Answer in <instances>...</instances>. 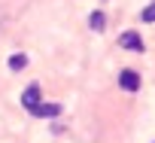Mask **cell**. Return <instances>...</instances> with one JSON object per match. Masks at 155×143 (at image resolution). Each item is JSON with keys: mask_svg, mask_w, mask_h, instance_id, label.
<instances>
[{"mask_svg": "<svg viewBox=\"0 0 155 143\" xmlns=\"http://www.w3.org/2000/svg\"><path fill=\"white\" fill-rule=\"evenodd\" d=\"M28 67V55H12L9 58V70H25Z\"/></svg>", "mask_w": 155, "mask_h": 143, "instance_id": "cell-6", "label": "cell"}, {"mask_svg": "<svg viewBox=\"0 0 155 143\" xmlns=\"http://www.w3.org/2000/svg\"><path fill=\"white\" fill-rule=\"evenodd\" d=\"M119 85L125 91H137L140 88V73H137V70H122V73H119Z\"/></svg>", "mask_w": 155, "mask_h": 143, "instance_id": "cell-3", "label": "cell"}, {"mask_svg": "<svg viewBox=\"0 0 155 143\" xmlns=\"http://www.w3.org/2000/svg\"><path fill=\"white\" fill-rule=\"evenodd\" d=\"M119 46H122V49H131V52H143V49H146L137 31H125V34L119 37Z\"/></svg>", "mask_w": 155, "mask_h": 143, "instance_id": "cell-1", "label": "cell"}, {"mask_svg": "<svg viewBox=\"0 0 155 143\" xmlns=\"http://www.w3.org/2000/svg\"><path fill=\"white\" fill-rule=\"evenodd\" d=\"M143 22H155V0H152V3L143 9Z\"/></svg>", "mask_w": 155, "mask_h": 143, "instance_id": "cell-7", "label": "cell"}, {"mask_svg": "<svg viewBox=\"0 0 155 143\" xmlns=\"http://www.w3.org/2000/svg\"><path fill=\"white\" fill-rule=\"evenodd\" d=\"M104 25H107L104 12H91V15H88V28H91V31H104Z\"/></svg>", "mask_w": 155, "mask_h": 143, "instance_id": "cell-5", "label": "cell"}, {"mask_svg": "<svg viewBox=\"0 0 155 143\" xmlns=\"http://www.w3.org/2000/svg\"><path fill=\"white\" fill-rule=\"evenodd\" d=\"M37 119H52V116H61V104H40L31 110Z\"/></svg>", "mask_w": 155, "mask_h": 143, "instance_id": "cell-4", "label": "cell"}, {"mask_svg": "<svg viewBox=\"0 0 155 143\" xmlns=\"http://www.w3.org/2000/svg\"><path fill=\"white\" fill-rule=\"evenodd\" d=\"M40 101H43V98H40V85H37V82H34V85H28V88L21 91V107H25V110L40 107Z\"/></svg>", "mask_w": 155, "mask_h": 143, "instance_id": "cell-2", "label": "cell"}]
</instances>
